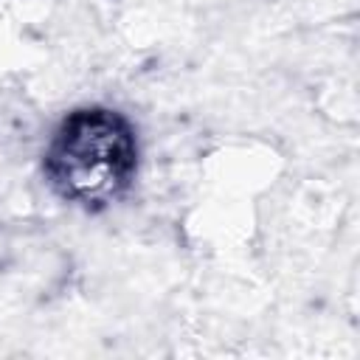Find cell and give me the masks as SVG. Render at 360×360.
Masks as SVG:
<instances>
[{
  "mask_svg": "<svg viewBox=\"0 0 360 360\" xmlns=\"http://www.w3.org/2000/svg\"><path fill=\"white\" fill-rule=\"evenodd\" d=\"M138 166V143L129 121L104 107L70 112L51 138L45 152V174L51 186L70 202H112L132 180Z\"/></svg>",
  "mask_w": 360,
  "mask_h": 360,
  "instance_id": "obj_1",
  "label": "cell"
}]
</instances>
